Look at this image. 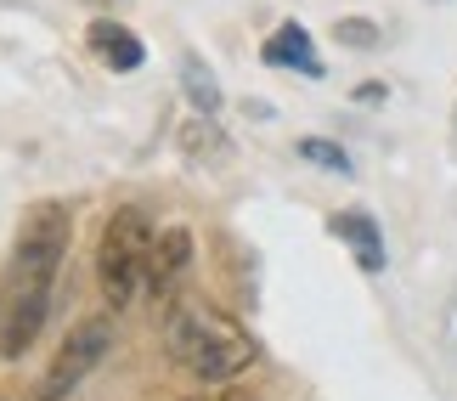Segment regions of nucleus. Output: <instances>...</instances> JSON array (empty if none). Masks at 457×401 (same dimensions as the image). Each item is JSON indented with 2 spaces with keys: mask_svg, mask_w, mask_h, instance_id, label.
I'll return each instance as SVG.
<instances>
[{
  "mask_svg": "<svg viewBox=\"0 0 457 401\" xmlns=\"http://www.w3.org/2000/svg\"><path fill=\"white\" fill-rule=\"evenodd\" d=\"M68 238H74V215L62 198H40L23 209L0 272V356H23L51 317V288L68 260Z\"/></svg>",
  "mask_w": 457,
  "mask_h": 401,
  "instance_id": "1",
  "label": "nucleus"
},
{
  "mask_svg": "<svg viewBox=\"0 0 457 401\" xmlns=\"http://www.w3.org/2000/svg\"><path fill=\"white\" fill-rule=\"evenodd\" d=\"M164 345H170V356L181 362L192 379H204V385H232V379L260 356V345L243 334L232 317H220V311L204 305V300L170 305Z\"/></svg>",
  "mask_w": 457,
  "mask_h": 401,
  "instance_id": "2",
  "label": "nucleus"
},
{
  "mask_svg": "<svg viewBox=\"0 0 457 401\" xmlns=\"http://www.w3.org/2000/svg\"><path fill=\"white\" fill-rule=\"evenodd\" d=\"M153 215L142 204H119L108 226H102V243H96V283H102V300L113 311H125L136 294L147 288V272H153Z\"/></svg>",
  "mask_w": 457,
  "mask_h": 401,
  "instance_id": "3",
  "label": "nucleus"
},
{
  "mask_svg": "<svg viewBox=\"0 0 457 401\" xmlns=\"http://www.w3.org/2000/svg\"><path fill=\"white\" fill-rule=\"evenodd\" d=\"M113 351V322L108 317H85L74 322V334L62 339V351L51 356V368L40 379V390H34V401H68L79 385H85V373L102 368V356Z\"/></svg>",
  "mask_w": 457,
  "mask_h": 401,
  "instance_id": "4",
  "label": "nucleus"
},
{
  "mask_svg": "<svg viewBox=\"0 0 457 401\" xmlns=\"http://www.w3.org/2000/svg\"><path fill=\"white\" fill-rule=\"evenodd\" d=\"M192 266V232L187 226H164L153 243V272H147V288L153 294H175V283L187 277Z\"/></svg>",
  "mask_w": 457,
  "mask_h": 401,
  "instance_id": "5",
  "label": "nucleus"
},
{
  "mask_svg": "<svg viewBox=\"0 0 457 401\" xmlns=\"http://www.w3.org/2000/svg\"><path fill=\"white\" fill-rule=\"evenodd\" d=\"M333 238H345L350 243V255H356V266L361 272H384V232H378V221L367 215V209H345V215H333Z\"/></svg>",
  "mask_w": 457,
  "mask_h": 401,
  "instance_id": "6",
  "label": "nucleus"
},
{
  "mask_svg": "<svg viewBox=\"0 0 457 401\" xmlns=\"http://www.w3.org/2000/svg\"><path fill=\"white\" fill-rule=\"evenodd\" d=\"M85 40H91V51L113 68V74H136V68L147 63V46L136 40L125 23H108V17H102V23H91V34H85Z\"/></svg>",
  "mask_w": 457,
  "mask_h": 401,
  "instance_id": "7",
  "label": "nucleus"
},
{
  "mask_svg": "<svg viewBox=\"0 0 457 401\" xmlns=\"http://www.w3.org/2000/svg\"><path fill=\"white\" fill-rule=\"evenodd\" d=\"M271 68H300L305 79H322V57H316V46H311V34L300 29V23H283L266 40V51H260Z\"/></svg>",
  "mask_w": 457,
  "mask_h": 401,
  "instance_id": "8",
  "label": "nucleus"
},
{
  "mask_svg": "<svg viewBox=\"0 0 457 401\" xmlns=\"http://www.w3.org/2000/svg\"><path fill=\"white\" fill-rule=\"evenodd\" d=\"M181 85H187L192 108L209 113V119H220V85H215V74H209V63H198L192 51L181 57Z\"/></svg>",
  "mask_w": 457,
  "mask_h": 401,
  "instance_id": "9",
  "label": "nucleus"
},
{
  "mask_svg": "<svg viewBox=\"0 0 457 401\" xmlns=\"http://www.w3.org/2000/svg\"><path fill=\"white\" fill-rule=\"evenodd\" d=\"M181 153H187V159L192 164H209V159H226V136L215 130V119H209V113H198V119H187V125H181Z\"/></svg>",
  "mask_w": 457,
  "mask_h": 401,
  "instance_id": "10",
  "label": "nucleus"
},
{
  "mask_svg": "<svg viewBox=\"0 0 457 401\" xmlns=\"http://www.w3.org/2000/svg\"><path fill=\"white\" fill-rule=\"evenodd\" d=\"M294 153H300L305 164H316V170H333V176H350V153H345L339 142H328V136H300V142H294Z\"/></svg>",
  "mask_w": 457,
  "mask_h": 401,
  "instance_id": "11",
  "label": "nucleus"
},
{
  "mask_svg": "<svg viewBox=\"0 0 457 401\" xmlns=\"http://www.w3.org/2000/svg\"><path fill=\"white\" fill-rule=\"evenodd\" d=\"M333 34H339V46H356V51H373L378 46V29L367 23V17H339V29H333Z\"/></svg>",
  "mask_w": 457,
  "mask_h": 401,
  "instance_id": "12",
  "label": "nucleus"
},
{
  "mask_svg": "<svg viewBox=\"0 0 457 401\" xmlns=\"http://www.w3.org/2000/svg\"><path fill=\"white\" fill-rule=\"evenodd\" d=\"M226 401H254V396H243V390H232V396H226Z\"/></svg>",
  "mask_w": 457,
  "mask_h": 401,
  "instance_id": "13",
  "label": "nucleus"
},
{
  "mask_svg": "<svg viewBox=\"0 0 457 401\" xmlns=\"http://www.w3.org/2000/svg\"><path fill=\"white\" fill-rule=\"evenodd\" d=\"M452 136H457V108H452Z\"/></svg>",
  "mask_w": 457,
  "mask_h": 401,
  "instance_id": "14",
  "label": "nucleus"
},
{
  "mask_svg": "<svg viewBox=\"0 0 457 401\" xmlns=\"http://www.w3.org/2000/svg\"><path fill=\"white\" fill-rule=\"evenodd\" d=\"M91 6H113V0H91Z\"/></svg>",
  "mask_w": 457,
  "mask_h": 401,
  "instance_id": "15",
  "label": "nucleus"
}]
</instances>
